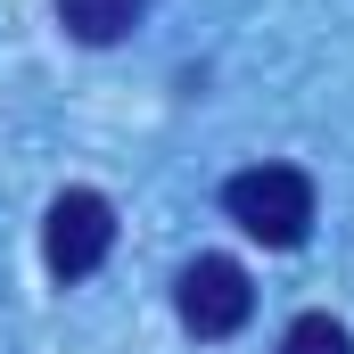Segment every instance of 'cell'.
<instances>
[{
    "label": "cell",
    "mask_w": 354,
    "mask_h": 354,
    "mask_svg": "<svg viewBox=\"0 0 354 354\" xmlns=\"http://www.w3.org/2000/svg\"><path fill=\"white\" fill-rule=\"evenodd\" d=\"M115 248V206L99 189H58L50 198V223H41V264L58 280H91Z\"/></svg>",
    "instance_id": "7a4b0ae2"
},
{
    "label": "cell",
    "mask_w": 354,
    "mask_h": 354,
    "mask_svg": "<svg viewBox=\"0 0 354 354\" xmlns=\"http://www.w3.org/2000/svg\"><path fill=\"white\" fill-rule=\"evenodd\" d=\"M280 354H354V330L330 322V313H297L288 338H280Z\"/></svg>",
    "instance_id": "5b68a950"
},
{
    "label": "cell",
    "mask_w": 354,
    "mask_h": 354,
    "mask_svg": "<svg viewBox=\"0 0 354 354\" xmlns=\"http://www.w3.org/2000/svg\"><path fill=\"white\" fill-rule=\"evenodd\" d=\"M174 305H181V330L189 338H231V330H248L256 288H248V272L231 264V256H198L174 280Z\"/></svg>",
    "instance_id": "3957f363"
},
{
    "label": "cell",
    "mask_w": 354,
    "mask_h": 354,
    "mask_svg": "<svg viewBox=\"0 0 354 354\" xmlns=\"http://www.w3.org/2000/svg\"><path fill=\"white\" fill-rule=\"evenodd\" d=\"M223 206L264 248H305V231H313V181L297 165H248V174H231L223 181Z\"/></svg>",
    "instance_id": "6da1fadb"
},
{
    "label": "cell",
    "mask_w": 354,
    "mask_h": 354,
    "mask_svg": "<svg viewBox=\"0 0 354 354\" xmlns=\"http://www.w3.org/2000/svg\"><path fill=\"white\" fill-rule=\"evenodd\" d=\"M140 17H149V0H58V25H66L75 41H91V50L124 41Z\"/></svg>",
    "instance_id": "277c9868"
}]
</instances>
